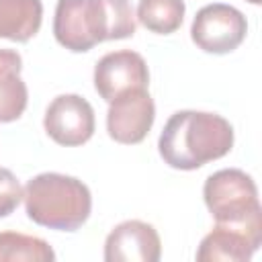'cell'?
Segmentation results:
<instances>
[{
  "label": "cell",
  "instance_id": "obj_1",
  "mask_svg": "<svg viewBox=\"0 0 262 262\" xmlns=\"http://www.w3.org/2000/svg\"><path fill=\"white\" fill-rule=\"evenodd\" d=\"M233 147V127L227 119L207 111L174 113L158 139L162 160L174 170H196L227 156Z\"/></svg>",
  "mask_w": 262,
  "mask_h": 262
},
{
  "label": "cell",
  "instance_id": "obj_2",
  "mask_svg": "<svg viewBox=\"0 0 262 262\" xmlns=\"http://www.w3.org/2000/svg\"><path fill=\"white\" fill-rule=\"evenodd\" d=\"M135 14L129 0H57L53 16L55 41L84 53L102 41L133 37Z\"/></svg>",
  "mask_w": 262,
  "mask_h": 262
},
{
  "label": "cell",
  "instance_id": "obj_3",
  "mask_svg": "<svg viewBox=\"0 0 262 262\" xmlns=\"http://www.w3.org/2000/svg\"><path fill=\"white\" fill-rule=\"evenodd\" d=\"M23 199L33 223L57 231L80 229L92 211L90 188L82 180L59 172L33 176L25 186Z\"/></svg>",
  "mask_w": 262,
  "mask_h": 262
},
{
  "label": "cell",
  "instance_id": "obj_4",
  "mask_svg": "<svg viewBox=\"0 0 262 262\" xmlns=\"http://www.w3.org/2000/svg\"><path fill=\"white\" fill-rule=\"evenodd\" d=\"M203 199L217 223L242 225L262 221L256 182L239 168H223L213 172L205 180Z\"/></svg>",
  "mask_w": 262,
  "mask_h": 262
},
{
  "label": "cell",
  "instance_id": "obj_5",
  "mask_svg": "<svg viewBox=\"0 0 262 262\" xmlns=\"http://www.w3.org/2000/svg\"><path fill=\"white\" fill-rule=\"evenodd\" d=\"M248 33L246 16L231 4L215 2L203 6L190 25L192 43L205 53L225 55L237 49Z\"/></svg>",
  "mask_w": 262,
  "mask_h": 262
},
{
  "label": "cell",
  "instance_id": "obj_6",
  "mask_svg": "<svg viewBox=\"0 0 262 262\" xmlns=\"http://www.w3.org/2000/svg\"><path fill=\"white\" fill-rule=\"evenodd\" d=\"M43 127L47 135L63 147L82 145L94 135V108L80 94H59L49 102Z\"/></svg>",
  "mask_w": 262,
  "mask_h": 262
},
{
  "label": "cell",
  "instance_id": "obj_7",
  "mask_svg": "<svg viewBox=\"0 0 262 262\" xmlns=\"http://www.w3.org/2000/svg\"><path fill=\"white\" fill-rule=\"evenodd\" d=\"M156 119V104L147 88L129 90L108 102L106 131L108 137L123 145L141 143Z\"/></svg>",
  "mask_w": 262,
  "mask_h": 262
},
{
  "label": "cell",
  "instance_id": "obj_8",
  "mask_svg": "<svg viewBox=\"0 0 262 262\" xmlns=\"http://www.w3.org/2000/svg\"><path fill=\"white\" fill-rule=\"evenodd\" d=\"M149 86V70L145 59L131 49L111 51L102 55L94 66V88L106 102L117 96Z\"/></svg>",
  "mask_w": 262,
  "mask_h": 262
},
{
  "label": "cell",
  "instance_id": "obj_9",
  "mask_svg": "<svg viewBox=\"0 0 262 262\" xmlns=\"http://www.w3.org/2000/svg\"><path fill=\"white\" fill-rule=\"evenodd\" d=\"M262 244V221L217 223L199 244V262H248Z\"/></svg>",
  "mask_w": 262,
  "mask_h": 262
},
{
  "label": "cell",
  "instance_id": "obj_10",
  "mask_svg": "<svg viewBox=\"0 0 262 262\" xmlns=\"http://www.w3.org/2000/svg\"><path fill=\"white\" fill-rule=\"evenodd\" d=\"M162 242L154 225L129 219L119 223L104 239L106 262H158Z\"/></svg>",
  "mask_w": 262,
  "mask_h": 262
},
{
  "label": "cell",
  "instance_id": "obj_11",
  "mask_svg": "<svg viewBox=\"0 0 262 262\" xmlns=\"http://www.w3.org/2000/svg\"><path fill=\"white\" fill-rule=\"evenodd\" d=\"M20 70V55L14 49H0V123L16 121L27 108L29 90Z\"/></svg>",
  "mask_w": 262,
  "mask_h": 262
},
{
  "label": "cell",
  "instance_id": "obj_12",
  "mask_svg": "<svg viewBox=\"0 0 262 262\" xmlns=\"http://www.w3.org/2000/svg\"><path fill=\"white\" fill-rule=\"evenodd\" d=\"M43 23L41 0H0V39L27 43Z\"/></svg>",
  "mask_w": 262,
  "mask_h": 262
},
{
  "label": "cell",
  "instance_id": "obj_13",
  "mask_svg": "<svg viewBox=\"0 0 262 262\" xmlns=\"http://www.w3.org/2000/svg\"><path fill=\"white\" fill-rule=\"evenodd\" d=\"M184 0H139L137 20L151 33L170 35L184 20Z\"/></svg>",
  "mask_w": 262,
  "mask_h": 262
},
{
  "label": "cell",
  "instance_id": "obj_14",
  "mask_svg": "<svg viewBox=\"0 0 262 262\" xmlns=\"http://www.w3.org/2000/svg\"><path fill=\"white\" fill-rule=\"evenodd\" d=\"M53 262V248L37 237L18 231H0V262Z\"/></svg>",
  "mask_w": 262,
  "mask_h": 262
},
{
  "label": "cell",
  "instance_id": "obj_15",
  "mask_svg": "<svg viewBox=\"0 0 262 262\" xmlns=\"http://www.w3.org/2000/svg\"><path fill=\"white\" fill-rule=\"evenodd\" d=\"M23 194L25 188L18 178L8 168H0V217H8L23 201Z\"/></svg>",
  "mask_w": 262,
  "mask_h": 262
},
{
  "label": "cell",
  "instance_id": "obj_16",
  "mask_svg": "<svg viewBox=\"0 0 262 262\" xmlns=\"http://www.w3.org/2000/svg\"><path fill=\"white\" fill-rule=\"evenodd\" d=\"M248 2H250V4H260L262 0H248Z\"/></svg>",
  "mask_w": 262,
  "mask_h": 262
}]
</instances>
